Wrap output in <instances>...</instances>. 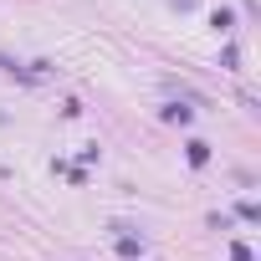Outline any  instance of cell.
I'll return each mask as SVG.
<instances>
[{"label": "cell", "mask_w": 261, "mask_h": 261, "mask_svg": "<svg viewBox=\"0 0 261 261\" xmlns=\"http://www.w3.org/2000/svg\"><path fill=\"white\" fill-rule=\"evenodd\" d=\"M205 159H210V144L195 139V144H190V164H205Z\"/></svg>", "instance_id": "1"}, {"label": "cell", "mask_w": 261, "mask_h": 261, "mask_svg": "<svg viewBox=\"0 0 261 261\" xmlns=\"http://www.w3.org/2000/svg\"><path fill=\"white\" fill-rule=\"evenodd\" d=\"M118 251H123V256H139V251H144V241H134V236H118Z\"/></svg>", "instance_id": "2"}, {"label": "cell", "mask_w": 261, "mask_h": 261, "mask_svg": "<svg viewBox=\"0 0 261 261\" xmlns=\"http://www.w3.org/2000/svg\"><path fill=\"white\" fill-rule=\"evenodd\" d=\"M0 67H6V72H16V62H11V57H0Z\"/></svg>", "instance_id": "3"}]
</instances>
